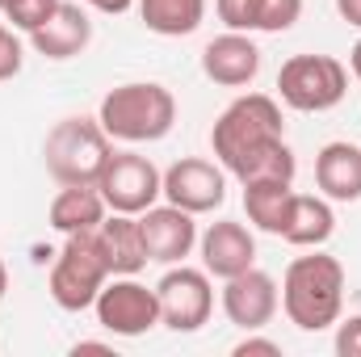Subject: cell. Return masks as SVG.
Segmentation results:
<instances>
[{
  "label": "cell",
  "instance_id": "cell-1",
  "mask_svg": "<svg viewBox=\"0 0 361 357\" xmlns=\"http://www.w3.org/2000/svg\"><path fill=\"white\" fill-rule=\"evenodd\" d=\"M286 139V122H281V105L273 101L269 92H244L235 97L214 131H210V147L223 164V173L244 177L252 160H261L269 147H277Z\"/></svg>",
  "mask_w": 361,
  "mask_h": 357
},
{
  "label": "cell",
  "instance_id": "cell-2",
  "mask_svg": "<svg viewBox=\"0 0 361 357\" xmlns=\"http://www.w3.org/2000/svg\"><path fill=\"white\" fill-rule=\"evenodd\" d=\"M281 307L286 320L302 332H328L332 324H341V307H345V265L328 253H311V257H294L281 277Z\"/></svg>",
  "mask_w": 361,
  "mask_h": 357
},
{
  "label": "cell",
  "instance_id": "cell-3",
  "mask_svg": "<svg viewBox=\"0 0 361 357\" xmlns=\"http://www.w3.org/2000/svg\"><path fill=\"white\" fill-rule=\"evenodd\" d=\"M97 122L118 143H160L177 126V97L156 80H130L101 97Z\"/></svg>",
  "mask_w": 361,
  "mask_h": 357
},
{
  "label": "cell",
  "instance_id": "cell-4",
  "mask_svg": "<svg viewBox=\"0 0 361 357\" xmlns=\"http://www.w3.org/2000/svg\"><path fill=\"white\" fill-rule=\"evenodd\" d=\"M109 156H114V139L97 118H59L42 143L47 173L59 185H97Z\"/></svg>",
  "mask_w": 361,
  "mask_h": 357
},
{
  "label": "cell",
  "instance_id": "cell-5",
  "mask_svg": "<svg viewBox=\"0 0 361 357\" xmlns=\"http://www.w3.org/2000/svg\"><path fill=\"white\" fill-rule=\"evenodd\" d=\"M109 277L114 273H109V261H105V248H101L97 231H76L55 253V265H51V298L63 311H89Z\"/></svg>",
  "mask_w": 361,
  "mask_h": 357
},
{
  "label": "cell",
  "instance_id": "cell-6",
  "mask_svg": "<svg viewBox=\"0 0 361 357\" xmlns=\"http://www.w3.org/2000/svg\"><path fill=\"white\" fill-rule=\"evenodd\" d=\"M349 92V68L332 55H290L277 72V97L298 114L336 109Z\"/></svg>",
  "mask_w": 361,
  "mask_h": 357
},
{
  "label": "cell",
  "instance_id": "cell-7",
  "mask_svg": "<svg viewBox=\"0 0 361 357\" xmlns=\"http://www.w3.org/2000/svg\"><path fill=\"white\" fill-rule=\"evenodd\" d=\"M92 311H97V324L114 337H143L160 324V298H156V290L135 282V273L109 277L101 286Z\"/></svg>",
  "mask_w": 361,
  "mask_h": 357
},
{
  "label": "cell",
  "instance_id": "cell-8",
  "mask_svg": "<svg viewBox=\"0 0 361 357\" xmlns=\"http://www.w3.org/2000/svg\"><path fill=\"white\" fill-rule=\"evenodd\" d=\"M97 189H101V198H105L109 210H118V214H143L164 193V173L147 156H139V152H114L109 164L97 177Z\"/></svg>",
  "mask_w": 361,
  "mask_h": 357
},
{
  "label": "cell",
  "instance_id": "cell-9",
  "mask_svg": "<svg viewBox=\"0 0 361 357\" xmlns=\"http://www.w3.org/2000/svg\"><path fill=\"white\" fill-rule=\"evenodd\" d=\"M156 298H160V324L173 332H197L210 311H214V286L210 273L193 265H173L156 282Z\"/></svg>",
  "mask_w": 361,
  "mask_h": 357
},
{
  "label": "cell",
  "instance_id": "cell-10",
  "mask_svg": "<svg viewBox=\"0 0 361 357\" xmlns=\"http://www.w3.org/2000/svg\"><path fill=\"white\" fill-rule=\"evenodd\" d=\"M277 307H281V290L265 269L252 265L223 282V315L244 332H261L277 315Z\"/></svg>",
  "mask_w": 361,
  "mask_h": 357
},
{
  "label": "cell",
  "instance_id": "cell-11",
  "mask_svg": "<svg viewBox=\"0 0 361 357\" xmlns=\"http://www.w3.org/2000/svg\"><path fill=\"white\" fill-rule=\"evenodd\" d=\"M164 198L189 214H210L227 202V177L219 164L202 156H185L164 173Z\"/></svg>",
  "mask_w": 361,
  "mask_h": 357
},
{
  "label": "cell",
  "instance_id": "cell-12",
  "mask_svg": "<svg viewBox=\"0 0 361 357\" xmlns=\"http://www.w3.org/2000/svg\"><path fill=\"white\" fill-rule=\"evenodd\" d=\"M197 214L180 210V206H147L139 214V231H143V248H147V261L156 265H180L193 244H197Z\"/></svg>",
  "mask_w": 361,
  "mask_h": 357
},
{
  "label": "cell",
  "instance_id": "cell-13",
  "mask_svg": "<svg viewBox=\"0 0 361 357\" xmlns=\"http://www.w3.org/2000/svg\"><path fill=\"white\" fill-rule=\"evenodd\" d=\"M197 248H202V269L210 277H219V282H227V277L257 265V236L244 223H235V219L210 223L197 236Z\"/></svg>",
  "mask_w": 361,
  "mask_h": 357
},
{
  "label": "cell",
  "instance_id": "cell-14",
  "mask_svg": "<svg viewBox=\"0 0 361 357\" xmlns=\"http://www.w3.org/2000/svg\"><path fill=\"white\" fill-rule=\"evenodd\" d=\"M202 72H206V80H214V85H223V89H244V85H252L257 72H261V47H257L248 34L227 30V34H219V38L206 42V51H202Z\"/></svg>",
  "mask_w": 361,
  "mask_h": 357
},
{
  "label": "cell",
  "instance_id": "cell-15",
  "mask_svg": "<svg viewBox=\"0 0 361 357\" xmlns=\"http://www.w3.org/2000/svg\"><path fill=\"white\" fill-rule=\"evenodd\" d=\"M30 42H34V51L47 55V59H76V55L92 42V21L80 4L59 0V8L51 13V21H47L42 30H34Z\"/></svg>",
  "mask_w": 361,
  "mask_h": 357
},
{
  "label": "cell",
  "instance_id": "cell-16",
  "mask_svg": "<svg viewBox=\"0 0 361 357\" xmlns=\"http://www.w3.org/2000/svg\"><path fill=\"white\" fill-rule=\"evenodd\" d=\"M315 185L328 202H357L361 198V147L357 143H324L315 156Z\"/></svg>",
  "mask_w": 361,
  "mask_h": 357
},
{
  "label": "cell",
  "instance_id": "cell-17",
  "mask_svg": "<svg viewBox=\"0 0 361 357\" xmlns=\"http://www.w3.org/2000/svg\"><path fill=\"white\" fill-rule=\"evenodd\" d=\"M105 214H109V206H105L97 185H59V193H55V202L47 210V219H51V227L59 236L97 231L105 223Z\"/></svg>",
  "mask_w": 361,
  "mask_h": 357
},
{
  "label": "cell",
  "instance_id": "cell-18",
  "mask_svg": "<svg viewBox=\"0 0 361 357\" xmlns=\"http://www.w3.org/2000/svg\"><path fill=\"white\" fill-rule=\"evenodd\" d=\"M97 240L105 248L109 273H139L147 265V248H143V231H139V214H118L109 210L105 223L97 227Z\"/></svg>",
  "mask_w": 361,
  "mask_h": 357
},
{
  "label": "cell",
  "instance_id": "cell-19",
  "mask_svg": "<svg viewBox=\"0 0 361 357\" xmlns=\"http://www.w3.org/2000/svg\"><path fill=\"white\" fill-rule=\"evenodd\" d=\"M244 210L248 223L265 236H286L290 210H294V181H252L244 185Z\"/></svg>",
  "mask_w": 361,
  "mask_h": 357
},
{
  "label": "cell",
  "instance_id": "cell-20",
  "mask_svg": "<svg viewBox=\"0 0 361 357\" xmlns=\"http://www.w3.org/2000/svg\"><path fill=\"white\" fill-rule=\"evenodd\" d=\"M336 231V214L328 206V198L319 193H294V210H290V227H286V244L294 248H324Z\"/></svg>",
  "mask_w": 361,
  "mask_h": 357
},
{
  "label": "cell",
  "instance_id": "cell-21",
  "mask_svg": "<svg viewBox=\"0 0 361 357\" xmlns=\"http://www.w3.org/2000/svg\"><path fill=\"white\" fill-rule=\"evenodd\" d=\"M139 17L160 38H185L206 21V0H139Z\"/></svg>",
  "mask_w": 361,
  "mask_h": 357
},
{
  "label": "cell",
  "instance_id": "cell-22",
  "mask_svg": "<svg viewBox=\"0 0 361 357\" xmlns=\"http://www.w3.org/2000/svg\"><path fill=\"white\" fill-rule=\"evenodd\" d=\"M298 173V160H294V152H290V143L281 139L277 147H269L261 160H252L248 164V173L244 177H235L240 185H252V181H294Z\"/></svg>",
  "mask_w": 361,
  "mask_h": 357
},
{
  "label": "cell",
  "instance_id": "cell-23",
  "mask_svg": "<svg viewBox=\"0 0 361 357\" xmlns=\"http://www.w3.org/2000/svg\"><path fill=\"white\" fill-rule=\"evenodd\" d=\"M59 8V0H8L4 4V21L21 34H34L51 21V13Z\"/></svg>",
  "mask_w": 361,
  "mask_h": 357
},
{
  "label": "cell",
  "instance_id": "cell-24",
  "mask_svg": "<svg viewBox=\"0 0 361 357\" xmlns=\"http://www.w3.org/2000/svg\"><path fill=\"white\" fill-rule=\"evenodd\" d=\"M214 13L227 30H240V34L261 30V0H214Z\"/></svg>",
  "mask_w": 361,
  "mask_h": 357
},
{
  "label": "cell",
  "instance_id": "cell-25",
  "mask_svg": "<svg viewBox=\"0 0 361 357\" xmlns=\"http://www.w3.org/2000/svg\"><path fill=\"white\" fill-rule=\"evenodd\" d=\"M302 17V0H261V34H286Z\"/></svg>",
  "mask_w": 361,
  "mask_h": 357
},
{
  "label": "cell",
  "instance_id": "cell-26",
  "mask_svg": "<svg viewBox=\"0 0 361 357\" xmlns=\"http://www.w3.org/2000/svg\"><path fill=\"white\" fill-rule=\"evenodd\" d=\"M21 63H25L21 42H17L13 25H4V21H0V85H4V80H13V76L21 72Z\"/></svg>",
  "mask_w": 361,
  "mask_h": 357
},
{
  "label": "cell",
  "instance_id": "cell-27",
  "mask_svg": "<svg viewBox=\"0 0 361 357\" xmlns=\"http://www.w3.org/2000/svg\"><path fill=\"white\" fill-rule=\"evenodd\" d=\"M336 353L341 357H361V315L341 320V328H336Z\"/></svg>",
  "mask_w": 361,
  "mask_h": 357
},
{
  "label": "cell",
  "instance_id": "cell-28",
  "mask_svg": "<svg viewBox=\"0 0 361 357\" xmlns=\"http://www.w3.org/2000/svg\"><path fill=\"white\" fill-rule=\"evenodd\" d=\"M231 357H281V345L277 341H269V337H244L235 349H231Z\"/></svg>",
  "mask_w": 361,
  "mask_h": 357
},
{
  "label": "cell",
  "instance_id": "cell-29",
  "mask_svg": "<svg viewBox=\"0 0 361 357\" xmlns=\"http://www.w3.org/2000/svg\"><path fill=\"white\" fill-rule=\"evenodd\" d=\"M336 13H341V21L361 30V0H336Z\"/></svg>",
  "mask_w": 361,
  "mask_h": 357
},
{
  "label": "cell",
  "instance_id": "cell-30",
  "mask_svg": "<svg viewBox=\"0 0 361 357\" xmlns=\"http://www.w3.org/2000/svg\"><path fill=\"white\" fill-rule=\"evenodd\" d=\"M85 4H89V8H97V13H114V17H118V13H126L135 0H85Z\"/></svg>",
  "mask_w": 361,
  "mask_h": 357
},
{
  "label": "cell",
  "instance_id": "cell-31",
  "mask_svg": "<svg viewBox=\"0 0 361 357\" xmlns=\"http://www.w3.org/2000/svg\"><path fill=\"white\" fill-rule=\"evenodd\" d=\"M72 353H109V345H101V341H80V345H72Z\"/></svg>",
  "mask_w": 361,
  "mask_h": 357
},
{
  "label": "cell",
  "instance_id": "cell-32",
  "mask_svg": "<svg viewBox=\"0 0 361 357\" xmlns=\"http://www.w3.org/2000/svg\"><path fill=\"white\" fill-rule=\"evenodd\" d=\"M349 68H353V76L361 80V38L353 42V51H349Z\"/></svg>",
  "mask_w": 361,
  "mask_h": 357
},
{
  "label": "cell",
  "instance_id": "cell-33",
  "mask_svg": "<svg viewBox=\"0 0 361 357\" xmlns=\"http://www.w3.org/2000/svg\"><path fill=\"white\" fill-rule=\"evenodd\" d=\"M4 290H8V269H4V261H0V303H4Z\"/></svg>",
  "mask_w": 361,
  "mask_h": 357
},
{
  "label": "cell",
  "instance_id": "cell-34",
  "mask_svg": "<svg viewBox=\"0 0 361 357\" xmlns=\"http://www.w3.org/2000/svg\"><path fill=\"white\" fill-rule=\"evenodd\" d=\"M4 4H8V0H0V13H4Z\"/></svg>",
  "mask_w": 361,
  "mask_h": 357
}]
</instances>
